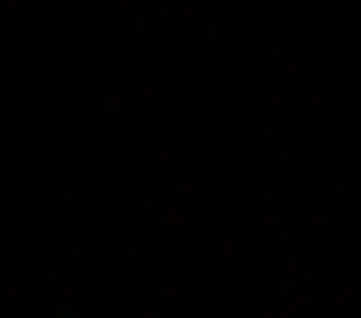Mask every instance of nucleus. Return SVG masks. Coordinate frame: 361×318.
Segmentation results:
<instances>
[]
</instances>
